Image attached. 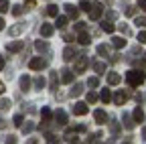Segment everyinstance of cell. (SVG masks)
Returning <instances> with one entry per match:
<instances>
[{"instance_id": "1", "label": "cell", "mask_w": 146, "mask_h": 144, "mask_svg": "<svg viewBox=\"0 0 146 144\" xmlns=\"http://www.w3.org/2000/svg\"><path fill=\"white\" fill-rule=\"evenodd\" d=\"M126 81L130 87H138L146 81V73L144 71H138V69H132V71H128L126 73Z\"/></svg>"}, {"instance_id": "2", "label": "cell", "mask_w": 146, "mask_h": 144, "mask_svg": "<svg viewBox=\"0 0 146 144\" xmlns=\"http://www.w3.org/2000/svg\"><path fill=\"white\" fill-rule=\"evenodd\" d=\"M89 67V57L87 55H79V57H75V71L73 73H83V71Z\"/></svg>"}, {"instance_id": "3", "label": "cell", "mask_w": 146, "mask_h": 144, "mask_svg": "<svg viewBox=\"0 0 146 144\" xmlns=\"http://www.w3.org/2000/svg\"><path fill=\"white\" fill-rule=\"evenodd\" d=\"M102 14H104V4L102 2H94L91 8H89V19L91 21H100Z\"/></svg>"}, {"instance_id": "4", "label": "cell", "mask_w": 146, "mask_h": 144, "mask_svg": "<svg viewBox=\"0 0 146 144\" xmlns=\"http://www.w3.org/2000/svg\"><path fill=\"white\" fill-rule=\"evenodd\" d=\"M29 67H31L33 71H41V69H45V67H47V61H45L43 57H35V59H31V61H29Z\"/></svg>"}, {"instance_id": "5", "label": "cell", "mask_w": 146, "mask_h": 144, "mask_svg": "<svg viewBox=\"0 0 146 144\" xmlns=\"http://www.w3.org/2000/svg\"><path fill=\"white\" fill-rule=\"evenodd\" d=\"M65 16L67 19H73V21H77V16H79V8H75L73 4H65Z\"/></svg>"}, {"instance_id": "6", "label": "cell", "mask_w": 146, "mask_h": 144, "mask_svg": "<svg viewBox=\"0 0 146 144\" xmlns=\"http://www.w3.org/2000/svg\"><path fill=\"white\" fill-rule=\"evenodd\" d=\"M87 112H89V108H87L85 102H77L75 106H73V114H75V116H85Z\"/></svg>"}, {"instance_id": "7", "label": "cell", "mask_w": 146, "mask_h": 144, "mask_svg": "<svg viewBox=\"0 0 146 144\" xmlns=\"http://www.w3.org/2000/svg\"><path fill=\"white\" fill-rule=\"evenodd\" d=\"M77 57V51H75V47H65L63 49V61H73V59H75Z\"/></svg>"}, {"instance_id": "8", "label": "cell", "mask_w": 146, "mask_h": 144, "mask_svg": "<svg viewBox=\"0 0 146 144\" xmlns=\"http://www.w3.org/2000/svg\"><path fill=\"white\" fill-rule=\"evenodd\" d=\"M73 79H75V73H73L71 69H61V81L63 83H73Z\"/></svg>"}, {"instance_id": "9", "label": "cell", "mask_w": 146, "mask_h": 144, "mask_svg": "<svg viewBox=\"0 0 146 144\" xmlns=\"http://www.w3.org/2000/svg\"><path fill=\"white\" fill-rule=\"evenodd\" d=\"M23 47H25L23 41H12V43L6 45V51L8 53H18V51H23Z\"/></svg>"}, {"instance_id": "10", "label": "cell", "mask_w": 146, "mask_h": 144, "mask_svg": "<svg viewBox=\"0 0 146 144\" xmlns=\"http://www.w3.org/2000/svg\"><path fill=\"white\" fill-rule=\"evenodd\" d=\"M25 29H27V25H25V23H16L14 27H10L8 35H10V37H16V35H21V33H25Z\"/></svg>"}, {"instance_id": "11", "label": "cell", "mask_w": 146, "mask_h": 144, "mask_svg": "<svg viewBox=\"0 0 146 144\" xmlns=\"http://www.w3.org/2000/svg\"><path fill=\"white\" fill-rule=\"evenodd\" d=\"M55 120H57L59 126H67V114H65L63 110H57V112H55Z\"/></svg>"}, {"instance_id": "12", "label": "cell", "mask_w": 146, "mask_h": 144, "mask_svg": "<svg viewBox=\"0 0 146 144\" xmlns=\"http://www.w3.org/2000/svg\"><path fill=\"white\" fill-rule=\"evenodd\" d=\"M126 100H128V94H124V92H116V96H114V104H116V106H124Z\"/></svg>"}, {"instance_id": "13", "label": "cell", "mask_w": 146, "mask_h": 144, "mask_svg": "<svg viewBox=\"0 0 146 144\" xmlns=\"http://www.w3.org/2000/svg\"><path fill=\"white\" fill-rule=\"evenodd\" d=\"M94 118H96L98 124H106V122H108V114H106L104 110H96V112H94Z\"/></svg>"}, {"instance_id": "14", "label": "cell", "mask_w": 146, "mask_h": 144, "mask_svg": "<svg viewBox=\"0 0 146 144\" xmlns=\"http://www.w3.org/2000/svg\"><path fill=\"white\" fill-rule=\"evenodd\" d=\"M83 94V83H75L71 87V92H69V96L71 98H77V96H81Z\"/></svg>"}, {"instance_id": "15", "label": "cell", "mask_w": 146, "mask_h": 144, "mask_svg": "<svg viewBox=\"0 0 146 144\" xmlns=\"http://www.w3.org/2000/svg\"><path fill=\"white\" fill-rule=\"evenodd\" d=\"M53 33H55V27H53V25L43 23V27H41V35H43V37H51Z\"/></svg>"}, {"instance_id": "16", "label": "cell", "mask_w": 146, "mask_h": 144, "mask_svg": "<svg viewBox=\"0 0 146 144\" xmlns=\"http://www.w3.org/2000/svg\"><path fill=\"white\" fill-rule=\"evenodd\" d=\"M134 126H136V122L132 120V116H130V114H124V128H126V130H132Z\"/></svg>"}, {"instance_id": "17", "label": "cell", "mask_w": 146, "mask_h": 144, "mask_svg": "<svg viewBox=\"0 0 146 144\" xmlns=\"http://www.w3.org/2000/svg\"><path fill=\"white\" fill-rule=\"evenodd\" d=\"M122 81V75L120 73H108V83L110 85H118Z\"/></svg>"}, {"instance_id": "18", "label": "cell", "mask_w": 146, "mask_h": 144, "mask_svg": "<svg viewBox=\"0 0 146 144\" xmlns=\"http://www.w3.org/2000/svg\"><path fill=\"white\" fill-rule=\"evenodd\" d=\"M132 120H134V122H138V124H140V122H144V112H142V108H140V106H138L136 110H134V114H132Z\"/></svg>"}, {"instance_id": "19", "label": "cell", "mask_w": 146, "mask_h": 144, "mask_svg": "<svg viewBox=\"0 0 146 144\" xmlns=\"http://www.w3.org/2000/svg\"><path fill=\"white\" fill-rule=\"evenodd\" d=\"M77 41H79V45H83V47H85V45H89V43H91V39H89V35H87V33H85V31H83V33H79V35H77Z\"/></svg>"}, {"instance_id": "20", "label": "cell", "mask_w": 146, "mask_h": 144, "mask_svg": "<svg viewBox=\"0 0 146 144\" xmlns=\"http://www.w3.org/2000/svg\"><path fill=\"white\" fill-rule=\"evenodd\" d=\"M35 49L39 51V53H47V51H49V43H47V41H36V43H35Z\"/></svg>"}, {"instance_id": "21", "label": "cell", "mask_w": 146, "mask_h": 144, "mask_svg": "<svg viewBox=\"0 0 146 144\" xmlns=\"http://www.w3.org/2000/svg\"><path fill=\"white\" fill-rule=\"evenodd\" d=\"M21 89H23V92H29V89H31V77L29 75L21 77Z\"/></svg>"}, {"instance_id": "22", "label": "cell", "mask_w": 146, "mask_h": 144, "mask_svg": "<svg viewBox=\"0 0 146 144\" xmlns=\"http://www.w3.org/2000/svg\"><path fill=\"white\" fill-rule=\"evenodd\" d=\"M102 31H104V33H108V35H112V33L116 31V27L110 23V21H104V23H102Z\"/></svg>"}, {"instance_id": "23", "label": "cell", "mask_w": 146, "mask_h": 144, "mask_svg": "<svg viewBox=\"0 0 146 144\" xmlns=\"http://www.w3.org/2000/svg\"><path fill=\"white\" fill-rule=\"evenodd\" d=\"M98 55L100 57H110V47L108 45H98Z\"/></svg>"}, {"instance_id": "24", "label": "cell", "mask_w": 146, "mask_h": 144, "mask_svg": "<svg viewBox=\"0 0 146 144\" xmlns=\"http://www.w3.org/2000/svg\"><path fill=\"white\" fill-rule=\"evenodd\" d=\"M55 19H57V21H55V27H59V29H65L67 27V16H55Z\"/></svg>"}, {"instance_id": "25", "label": "cell", "mask_w": 146, "mask_h": 144, "mask_svg": "<svg viewBox=\"0 0 146 144\" xmlns=\"http://www.w3.org/2000/svg\"><path fill=\"white\" fill-rule=\"evenodd\" d=\"M47 14L49 16H59V6L57 4H49L47 6Z\"/></svg>"}, {"instance_id": "26", "label": "cell", "mask_w": 146, "mask_h": 144, "mask_svg": "<svg viewBox=\"0 0 146 144\" xmlns=\"http://www.w3.org/2000/svg\"><path fill=\"white\" fill-rule=\"evenodd\" d=\"M10 100H6V98H2V100H0V114H2V112H6V110H10Z\"/></svg>"}, {"instance_id": "27", "label": "cell", "mask_w": 146, "mask_h": 144, "mask_svg": "<svg viewBox=\"0 0 146 144\" xmlns=\"http://www.w3.org/2000/svg\"><path fill=\"white\" fill-rule=\"evenodd\" d=\"M112 45H114L116 49H122V47H126V41H124L122 37H114V39H112Z\"/></svg>"}, {"instance_id": "28", "label": "cell", "mask_w": 146, "mask_h": 144, "mask_svg": "<svg viewBox=\"0 0 146 144\" xmlns=\"http://www.w3.org/2000/svg\"><path fill=\"white\" fill-rule=\"evenodd\" d=\"M41 118H43V122H51V110H49L47 106L41 110Z\"/></svg>"}, {"instance_id": "29", "label": "cell", "mask_w": 146, "mask_h": 144, "mask_svg": "<svg viewBox=\"0 0 146 144\" xmlns=\"http://www.w3.org/2000/svg\"><path fill=\"white\" fill-rule=\"evenodd\" d=\"M33 83H35V89H43V87H45V79H43L41 75H36Z\"/></svg>"}, {"instance_id": "30", "label": "cell", "mask_w": 146, "mask_h": 144, "mask_svg": "<svg viewBox=\"0 0 146 144\" xmlns=\"http://www.w3.org/2000/svg\"><path fill=\"white\" fill-rule=\"evenodd\" d=\"M100 98H102V102H110V100H112V94H110V89L106 87V89H102V94H100Z\"/></svg>"}, {"instance_id": "31", "label": "cell", "mask_w": 146, "mask_h": 144, "mask_svg": "<svg viewBox=\"0 0 146 144\" xmlns=\"http://www.w3.org/2000/svg\"><path fill=\"white\" fill-rule=\"evenodd\" d=\"M94 71H96V73H104V71H106V63L96 61V63H94Z\"/></svg>"}, {"instance_id": "32", "label": "cell", "mask_w": 146, "mask_h": 144, "mask_svg": "<svg viewBox=\"0 0 146 144\" xmlns=\"http://www.w3.org/2000/svg\"><path fill=\"white\" fill-rule=\"evenodd\" d=\"M10 12H12V14H14V16H21V14H23V12H25V6H21V4H14V6H12V10H10Z\"/></svg>"}, {"instance_id": "33", "label": "cell", "mask_w": 146, "mask_h": 144, "mask_svg": "<svg viewBox=\"0 0 146 144\" xmlns=\"http://www.w3.org/2000/svg\"><path fill=\"white\" fill-rule=\"evenodd\" d=\"M57 81H59V73H57V71H53V73H51V89L57 87Z\"/></svg>"}, {"instance_id": "34", "label": "cell", "mask_w": 146, "mask_h": 144, "mask_svg": "<svg viewBox=\"0 0 146 144\" xmlns=\"http://www.w3.org/2000/svg\"><path fill=\"white\" fill-rule=\"evenodd\" d=\"M21 128H23V132H25V134H29V132H33V130H35V124H33V122H27V124H23V126H21Z\"/></svg>"}, {"instance_id": "35", "label": "cell", "mask_w": 146, "mask_h": 144, "mask_svg": "<svg viewBox=\"0 0 146 144\" xmlns=\"http://www.w3.org/2000/svg\"><path fill=\"white\" fill-rule=\"evenodd\" d=\"M85 98H87V102H89V104H96L100 96H98L96 92H87V96H85Z\"/></svg>"}, {"instance_id": "36", "label": "cell", "mask_w": 146, "mask_h": 144, "mask_svg": "<svg viewBox=\"0 0 146 144\" xmlns=\"http://www.w3.org/2000/svg\"><path fill=\"white\" fill-rule=\"evenodd\" d=\"M134 23L138 25V29H146V16H136Z\"/></svg>"}, {"instance_id": "37", "label": "cell", "mask_w": 146, "mask_h": 144, "mask_svg": "<svg viewBox=\"0 0 146 144\" xmlns=\"http://www.w3.org/2000/svg\"><path fill=\"white\" fill-rule=\"evenodd\" d=\"M45 140H47L49 144H57L61 138H59V136H55V134H47V136H45Z\"/></svg>"}, {"instance_id": "38", "label": "cell", "mask_w": 146, "mask_h": 144, "mask_svg": "<svg viewBox=\"0 0 146 144\" xmlns=\"http://www.w3.org/2000/svg\"><path fill=\"white\" fill-rule=\"evenodd\" d=\"M110 130H112V134H118L120 132V124L112 120V122H110Z\"/></svg>"}, {"instance_id": "39", "label": "cell", "mask_w": 146, "mask_h": 144, "mask_svg": "<svg viewBox=\"0 0 146 144\" xmlns=\"http://www.w3.org/2000/svg\"><path fill=\"white\" fill-rule=\"evenodd\" d=\"M23 122H25V120H23V116H21V114H16V116L12 118V124H14V126H18V128L23 126Z\"/></svg>"}, {"instance_id": "40", "label": "cell", "mask_w": 146, "mask_h": 144, "mask_svg": "<svg viewBox=\"0 0 146 144\" xmlns=\"http://www.w3.org/2000/svg\"><path fill=\"white\" fill-rule=\"evenodd\" d=\"M118 31L124 35V37H126V35H130V27H128V25H118Z\"/></svg>"}, {"instance_id": "41", "label": "cell", "mask_w": 146, "mask_h": 144, "mask_svg": "<svg viewBox=\"0 0 146 144\" xmlns=\"http://www.w3.org/2000/svg\"><path fill=\"white\" fill-rule=\"evenodd\" d=\"M85 29H87V25H85V23H81V21H77V23H75V31H77V33H83Z\"/></svg>"}, {"instance_id": "42", "label": "cell", "mask_w": 146, "mask_h": 144, "mask_svg": "<svg viewBox=\"0 0 146 144\" xmlns=\"http://www.w3.org/2000/svg\"><path fill=\"white\" fill-rule=\"evenodd\" d=\"M124 14H126V16H136V8H134V6H126Z\"/></svg>"}, {"instance_id": "43", "label": "cell", "mask_w": 146, "mask_h": 144, "mask_svg": "<svg viewBox=\"0 0 146 144\" xmlns=\"http://www.w3.org/2000/svg\"><path fill=\"white\" fill-rule=\"evenodd\" d=\"M87 85H89V87H98V85H100V79H98V77H89V79H87Z\"/></svg>"}, {"instance_id": "44", "label": "cell", "mask_w": 146, "mask_h": 144, "mask_svg": "<svg viewBox=\"0 0 146 144\" xmlns=\"http://www.w3.org/2000/svg\"><path fill=\"white\" fill-rule=\"evenodd\" d=\"M138 43H140V45L146 43V29H142V31L138 33Z\"/></svg>"}, {"instance_id": "45", "label": "cell", "mask_w": 146, "mask_h": 144, "mask_svg": "<svg viewBox=\"0 0 146 144\" xmlns=\"http://www.w3.org/2000/svg\"><path fill=\"white\" fill-rule=\"evenodd\" d=\"M89 8H91V4L87 2V0H81V4H79V10H85V12H89Z\"/></svg>"}, {"instance_id": "46", "label": "cell", "mask_w": 146, "mask_h": 144, "mask_svg": "<svg viewBox=\"0 0 146 144\" xmlns=\"http://www.w3.org/2000/svg\"><path fill=\"white\" fill-rule=\"evenodd\" d=\"M10 8H8V2L6 0H0V12H8Z\"/></svg>"}, {"instance_id": "47", "label": "cell", "mask_w": 146, "mask_h": 144, "mask_svg": "<svg viewBox=\"0 0 146 144\" xmlns=\"http://www.w3.org/2000/svg\"><path fill=\"white\" fill-rule=\"evenodd\" d=\"M134 65L140 67V69H144L146 67V59H134Z\"/></svg>"}, {"instance_id": "48", "label": "cell", "mask_w": 146, "mask_h": 144, "mask_svg": "<svg viewBox=\"0 0 146 144\" xmlns=\"http://www.w3.org/2000/svg\"><path fill=\"white\" fill-rule=\"evenodd\" d=\"M6 144H16V136H14V134L6 136Z\"/></svg>"}, {"instance_id": "49", "label": "cell", "mask_w": 146, "mask_h": 144, "mask_svg": "<svg viewBox=\"0 0 146 144\" xmlns=\"http://www.w3.org/2000/svg\"><path fill=\"white\" fill-rule=\"evenodd\" d=\"M6 128H8V122L4 118H0V130H6Z\"/></svg>"}, {"instance_id": "50", "label": "cell", "mask_w": 146, "mask_h": 144, "mask_svg": "<svg viewBox=\"0 0 146 144\" xmlns=\"http://www.w3.org/2000/svg\"><path fill=\"white\" fill-rule=\"evenodd\" d=\"M138 8H142L146 12V0H138Z\"/></svg>"}, {"instance_id": "51", "label": "cell", "mask_w": 146, "mask_h": 144, "mask_svg": "<svg viewBox=\"0 0 146 144\" xmlns=\"http://www.w3.org/2000/svg\"><path fill=\"white\" fill-rule=\"evenodd\" d=\"M27 6L29 8H35V0H27Z\"/></svg>"}, {"instance_id": "52", "label": "cell", "mask_w": 146, "mask_h": 144, "mask_svg": "<svg viewBox=\"0 0 146 144\" xmlns=\"http://www.w3.org/2000/svg\"><path fill=\"white\" fill-rule=\"evenodd\" d=\"M27 144H39V140H36V138H29V142Z\"/></svg>"}, {"instance_id": "53", "label": "cell", "mask_w": 146, "mask_h": 144, "mask_svg": "<svg viewBox=\"0 0 146 144\" xmlns=\"http://www.w3.org/2000/svg\"><path fill=\"white\" fill-rule=\"evenodd\" d=\"M4 25H6V23H4V19L0 16V31H4Z\"/></svg>"}, {"instance_id": "54", "label": "cell", "mask_w": 146, "mask_h": 144, "mask_svg": "<svg viewBox=\"0 0 146 144\" xmlns=\"http://www.w3.org/2000/svg\"><path fill=\"white\" fill-rule=\"evenodd\" d=\"M2 69H4V57L0 55V71H2Z\"/></svg>"}, {"instance_id": "55", "label": "cell", "mask_w": 146, "mask_h": 144, "mask_svg": "<svg viewBox=\"0 0 146 144\" xmlns=\"http://www.w3.org/2000/svg\"><path fill=\"white\" fill-rule=\"evenodd\" d=\"M2 94H4V83L0 81V96H2Z\"/></svg>"}, {"instance_id": "56", "label": "cell", "mask_w": 146, "mask_h": 144, "mask_svg": "<svg viewBox=\"0 0 146 144\" xmlns=\"http://www.w3.org/2000/svg\"><path fill=\"white\" fill-rule=\"evenodd\" d=\"M142 136H144V138H146V128H144V130H142Z\"/></svg>"}, {"instance_id": "57", "label": "cell", "mask_w": 146, "mask_h": 144, "mask_svg": "<svg viewBox=\"0 0 146 144\" xmlns=\"http://www.w3.org/2000/svg\"><path fill=\"white\" fill-rule=\"evenodd\" d=\"M94 144H98V142H94Z\"/></svg>"}]
</instances>
